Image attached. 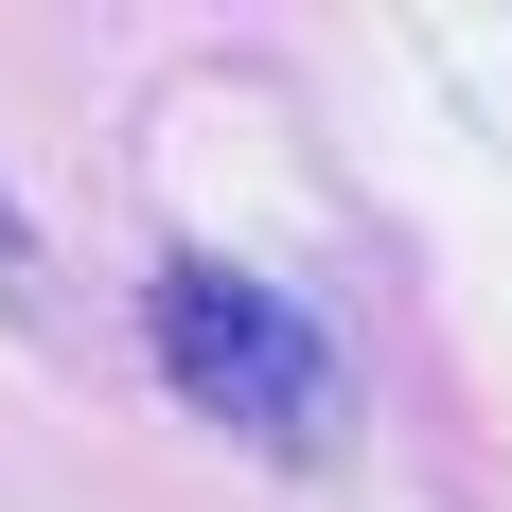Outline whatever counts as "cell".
<instances>
[{
  "instance_id": "1",
  "label": "cell",
  "mask_w": 512,
  "mask_h": 512,
  "mask_svg": "<svg viewBox=\"0 0 512 512\" xmlns=\"http://www.w3.org/2000/svg\"><path fill=\"white\" fill-rule=\"evenodd\" d=\"M142 354L177 371V407L195 424H230L248 460H336V354H318V318L265 283V265H230V248H159V283H142Z\"/></svg>"
}]
</instances>
